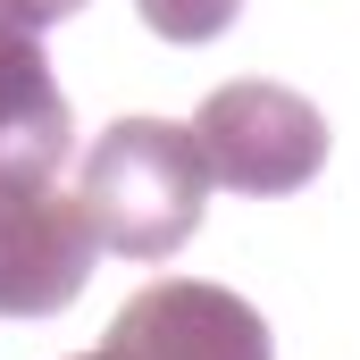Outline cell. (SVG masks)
Returning a JSON list of instances; mask_svg holds the SVG:
<instances>
[{"label": "cell", "instance_id": "cell-1", "mask_svg": "<svg viewBox=\"0 0 360 360\" xmlns=\"http://www.w3.org/2000/svg\"><path fill=\"white\" fill-rule=\"evenodd\" d=\"M92 218V243L117 260H168L193 243L201 210H210V168L193 151V134L168 117H117L101 126L84 151V184H76Z\"/></svg>", "mask_w": 360, "mask_h": 360}, {"label": "cell", "instance_id": "cell-2", "mask_svg": "<svg viewBox=\"0 0 360 360\" xmlns=\"http://www.w3.org/2000/svg\"><path fill=\"white\" fill-rule=\"evenodd\" d=\"M184 134H193L210 184L252 193V201L302 193V184L327 168V117H319L302 92L269 84V76H252V84H218Z\"/></svg>", "mask_w": 360, "mask_h": 360}, {"label": "cell", "instance_id": "cell-3", "mask_svg": "<svg viewBox=\"0 0 360 360\" xmlns=\"http://www.w3.org/2000/svg\"><path fill=\"white\" fill-rule=\"evenodd\" d=\"M76 360H276V344H269V319L243 293L201 285V276H168L117 310L101 352H76Z\"/></svg>", "mask_w": 360, "mask_h": 360}, {"label": "cell", "instance_id": "cell-4", "mask_svg": "<svg viewBox=\"0 0 360 360\" xmlns=\"http://www.w3.org/2000/svg\"><path fill=\"white\" fill-rule=\"evenodd\" d=\"M92 218L76 193L0 184V319H59L92 276Z\"/></svg>", "mask_w": 360, "mask_h": 360}, {"label": "cell", "instance_id": "cell-5", "mask_svg": "<svg viewBox=\"0 0 360 360\" xmlns=\"http://www.w3.org/2000/svg\"><path fill=\"white\" fill-rule=\"evenodd\" d=\"M76 151V109L25 25H0V184L42 193Z\"/></svg>", "mask_w": 360, "mask_h": 360}, {"label": "cell", "instance_id": "cell-6", "mask_svg": "<svg viewBox=\"0 0 360 360\" xmlns=\"http://www.w3.org/2000/svg\"><path fill=\"white\" fill-rule=\"evenodd\" d=\"M134 8H143V25L160 42H218L243 17V0H134Z\"/></svg>", "mask_w": 360, "mask_h": 360}, {"label": "cell", "instance_id": "cell-7", "mask_svg": "<svg viewBox=\"0 0 360 360\" xmlns=\"http://www.w3.org/2000/svg\"><path fill=\"white\" fill-rule=\"evenodd\" d=\"M92 0H0V25H25V34H42V25H59V17H76Z\"/></svg>", "mask_w": 360, "mask_h": 360}]
</instances>
